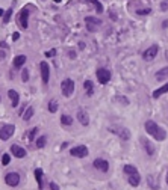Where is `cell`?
<instances>
[{
	"label": "cell",
	"instance_id": "cell-1",
	"mask_svg": "<svg viewBox=\"0 0 168 190\" xmlns=\"http://www.w3.org/2000/svg\"><path fill=\"white\" fill-rule=\"evenodd\" d=\"M145 131H147L153 139H156L158 142H162V140L167 139V131H165L161 125H158L155 121H147V122H145Z\"/></svg>",
	"mask_w": 168,
	"mask_h": 190
},
{
	"label": "cell",
	"instance_id": "cell-2",
	"mask_svg": "<svg viewBox=\"0 0 168 190\" xmlns=\"http://www.w3.org/2000/svg\"><path fill=\"white\" fill-rule=\"evenodd\" d=\"M61 91H62V95L64 97H71L73 95V92H74V81L71 80V78H65V80H62V83H61Z\"/></svg>",
	"mask_w": 168,
	"mask_h": 190
},
{
	"label": "cell",
	"instance_id": "cell-3",
	"mask_svg": "<svg viewBox=\"0 0 168 190\" xmlns=\"http://www.w3.org/2000/svg\"><path fill=\"white\" fill-rule=\"evenodd\" d=\"M14 133H15V125L14 124L0 125V139L2 140H8L11 136H14Z\"/></svg>",
	"mask_w": 168,
	"mask_h": 190
},
{
	"label": "cell",
	"instance_id": "cell-4",
	"mask_svg": "<svg viewBox=\"0 0 168 190\" xmlns=\"http://www.w3.org/2000/svg\"><path fill=\"white\" fill-rule=\"evenodd\" d=\"M109 131H111V133H114L115 136H118V137H120V139H123V140H129V139H130V131L127 130L126 127L112 125V127H109Z\"/></svg>",
	"mask_w": 168,
	"mask_h": 190
},
{
	"label": "cell",
	"instance_id": "cell-5",
	"mask_svg": "<svg viewBox=\"0 0 168 190\" xmlns=\"http://www.w3.org/2000/svg\"><path fill=\"white\" fill-rule=\"evenodd\" d=\"M95 76H97V80H98L100 85H106L111 80V71L106 70V68H98L97 73H95Z\"/></svg>",
	"mask_w": 168,
	"mask_h": 190
},
{
	"label": "cell",
	"instance_id": "cell-6",
	"mask_svg": "<svg viewBox=\"0 0 168 190\" xmlns=\"http://www.w3.org/2000/svg\"><path fill=\"white\" fill-rule=\"evenodd\" d=\"M20 175L17 174V172H9V174H6V177H5V183L9 186V187H17L18 184H20Z\"/></svg>",
	"mask_w": 168,
	"mask_h": 190
},
{
	"label": "cell",
	"instance_id": "cell-7",
	"mask_svg": "<svg viewBox=\"0 0 168 190\" xmlns=\"http://www.w3.org/2000/svg\"><path fill=\"white\" fill-rule=\"evenodd\" d=\"M85 23H86V29H88L89 32H95V30L100 27L102 20H98V18H95V17H86V18H85Z\"/></svg>",
	"mask_w": 168,
	"mask_h": 190
},
{
	"label": "cell",
	"instance_id": "cell-8",
	"mask_svg": "<svg viewBox=\"0 0 168 190\" xmlns=\"http://www.w3.org/2000/svg\"><path fill=\"white\" fill-rule=\"evenodd\" d=\"M158 53H159V47H158V45H152V47H148V48L142 53V59L147 60V62H150V60H153V59L158 56Z\"/></svg>",
	"mask_w": 168,
	"mask_h": 190
},
{
	"label": "cell",
	"instance_id": "cell-9",
	"mask_svg": "<svg viewBox=\"0 0 168 190\" xmlns=\"http://www.w3.org/2000/svg\"><path fill=\"white\" fill-rule=\"evenodd\" d=\"M40 71H41V78L44 85H48V80H50V67L45 60H42L40 64Z\"/></svg>",
	"mask_w": 168,
	"mask_h": 190
},
{
	"label": "cell",
	"instance_id": "cell-10",
	"mask_svg": "<svg viewBox=\"0 0 168 190\" xmlns=\"http://www.w3.org/2000/svg\"><path fill=\"white\" fill-rule=\"evenodd\" d=\"M70 154L73 155V157H79V158H82V157H86L89 151H88V148L85 147V145H77V147H73L71 150H70Z\"/></svg>",
	"mask_w": 168,
	"mask_h": 190
},
{
	"label": "cell",
	"instance_id": "cell-11",
	"mask_svg": "<svg viewBox=\"0 0 168 190\" xmlns=\"http://www.w3.org/2000/svg\"><path fill=\"white\" fill-rule=\"evenodd\" d=\"M18 24L21 29H27V26H29V11L27 9H21V12L18 15Z\"/></svg>",
	"mask_w": 168,
	"mask_h": 190
},
{
	"label": "cell",
	"instance_id": "cell-12",
	"mask_svg": "<svg viewBox=\"0 0 168 190\" xmlns=\"http://www.w3.org/2000/svg\"><path fill=\"white\" fill-rule=\"evenodd\" d=\"M92 166H94L95 169H98L100 172H108V171H109V163H108L106 160H103V158H95V160L92 161Z\"/></svg>",
	"mask_w": 168,
	"mask_h": 190
},
{
	"label": "cell",
	"instance_id": "cell-13",
	"mask_svg": "<svg viewBox=\"0 0 168 190\" xmlns=\"http://www.w3.org/2000/svg\"><path fill=\"white\" fill-rule=\"evenodd\" d=\"M11 152H12V155L15 158H24L27 155V151L23 147H20V145H12L11 147Z\"/></svg>",
	"mask_w": 168,
	"mask_h": 190
},
{
	"label": "cell",
	"instance_id": "cell-14",
	"mask_svg": "<svg viewBox=\"0 0 168 190\" xmlns=\"http://www.w3.org/2000/svg\"><path fill=\"white\" fill-rule=\"evenodd\" d=\"M8 97H9V100H11V106H12V107H17L18 103H20V95H18V92L14 91V89H9V91H8Z\"/></svg>",
	"mask_w": 168,
	"mask_h": 190
},
{
	"label": "cell",
	"instance_id": "cell-15",
	"mask_svg": "<svg viewBox=\"0 0 168 190\" xmlns=\"http://www.w3.org/2000/svg\"><path fill=\"white\" fill-rule=\"evenodd\" d=\"M139 183H141V175H139L138 172H135V174H130V175H129V184H130L132 187H138V186H139Z\"/></svg>",
	"mask_w": 168,
	"mask_h": 190
},
{
	"label": "cell",
	"instance_id": "cell-16",
	"mask_svg": "<svg viewBox=\"0 0 168 190\" xmlns=\"http://www.w3.org/2000/svg\"><path fill=\"white\" fill-rule=\"evenodd\" d=\"M77 121L82 124V125H88L89 124V115H88V112H85V110H79L77 112Z\"/></svg>",
	"mask_w": 168,
	"mask_h": 190
},
{
	"label": "cell",
	"instance_id": "cell-17",
	"mask_svg": "<svg viewBox=\"0 0 168 190\" xmlns=\"http://www.w3.org/2000/svg\"><path fill=\"white\" fill-rule=\"evenodd\" d=\"M142 145H144V150H145V152H147L150 157H153V155H155L156 150H155V147H153V143H152L150 140L144 139V140H142Z\"/></svg>",
	"mask_w": 168,
	"mask_h": 190
},
{
	"label": "cell",
	"instance_id": "cell-18",
	"mask_svg": "<svg viewBox=\"0 0 168 190\" xmlns=\"http://www.w3.org/2000/svg\"><path fill=\"white\" fill-rule=\"evenodd\" d=\"M167 92H168V83H165L164 86H161V88L155 89V91H153V94H152V97H153V98H159L161 95H164V94H167Z\"/></svg>",
	"mask_w": 168,
	"mask_h": 190
},
{
	"label": "cell",
	"instance_id": "cell-19",
	"mask_svg": "<svg viewBox=\"0 0 168 190\" xmlns=\"http://www.w3.org/2000/svg\"><path fill=\"white\" fill-rule=\"evenodd\" d=\"M26 59H27V57H26L24 54L15 56V57H14V67H15V68H21V67L26 64Z\"/></svg>",
	"mask_w": 168,
	"mask_h": 190
},
{
	"label": "cell",
	"instance_id": "cell-20",
	"mask_svg": "<svg viewBox=\"0 0 168 190\" xmlns=\"http://www.w3.org/2000/svg\"><path fill=\"white\" fill-rule=\"evenodd\" d=\"M155 77H156L158 81H164V80H167L168 78V67L162 68V70H159V71L155 74Z\"/></svg>",
	"mask_w": 168,
	"mask_h": 190
},
{
	"label": "cell",
	"instance_id": "cell-21",
	"mask_svg": "<svg viewBox=\"0 0 168 190\" xmlns=\"http://www.w3.org/2000/svg\"><path fill=\"white\" fill-rule=\"evenodd\" d=\"M84 88H85V91H86V95H88V97H92V94H94V85H92V81H91V80H86L84 83Z\"/></svg>",
	"mask_w": 168,
	"mask_h": 190
},
{
	"label": "cell",
	"instance_id": "cell-22",
	"mask_svg": "<svg viewBox=\"0 0 168 190\" xmlns=\"http://www.w3.org/2000/svg\"><path fill=\"white\" fill-rule=\"evenodd\" d=\"M34 174H35V180H37V183H38V187L42 189L44 187V184H42V169H35L34 171Z\"/></svg>",
	"mask_w": 168,
	"mask_h": 190
},
{
	"label": "cell",
	"instance_id": "cell-23",
	"mask_svg": "<svg viewBox=\"0 0 168 190\" xmlns=\"http://www.w3.org/2000/svg\"><path fill=\"white\" fill-rule=\"evenodd\" d=\"M147 184H148L150 189H153V190L159 189V184H158V181H155V177H153V175H148V177H147Z\"/></svg>",
	"mask_w": 168,
	"mask_h": 190
},
{
	"label": "cell",
	"instance_id": "cell-24",
	"mask_svg": "<svg viewBox=\"0 0 168 190\" xmlns=\"http://www.w3.org/2000/svg\"><path fill=\"white\" fill-rule=\"evenodd\" d=\"M61 124L65 125V127H70V125L73 124V118H71L70 115H62V116H61Z\"/></svg>",
	"mask_w": 168,
	"mask_h": 190
},
{
	"label": "cell",
	"instance_id": "cell-25",
	"mask_svg": "<svg viewBox=\"0 0 168 190\" xmlns=\"http://www.w3.org/2000/svg\"><path fill=\"white\" fill-rule=\"evenodd\" d=\"M34 112H35V110H34V107H32V106H29V107L26 109V112L23 113V121H30V118L34 116Z\"/></svg>",
	"mask_w": 168,
	"mask_h": 190
},
{
	"label": "cell",
	"instance_id": "cell-26",
	"mask_svg": "<svg viewBox=\"0 0 168 190\" xmlns=\"http://www.w3.org/2000/svg\"><path fill=\"white\" fill-rule=\"evenodd\" d=\"M47 109H48V112H50V113H56V112H58V109H59L58 101H56V100H52V101L48 103V107H47Z\"/></svg>",
	"mask_w": 168,
	"mask_h": 190
},
{
	"label": "cell",
	"instance_id": "cell-27",
	"mask_svg": "<svg viewBox=\"0 0 168 190\" xmlns=\"http://www.w3.org/2000/svg\"><path fill=\"white\" fill-rule=\"evenodd\" d=\"M45 143H47V137H45V136H40V137L37 139V142H35L37 148H40V150L45 147Z\"/></svg>",
	"mask_w": 168,
	"mask_h": 190
},
{
	"label": "cell",
	"instance_id": "cell-28",
	"mask_svg": "<svg viewBox=\"0 0 168 190\" xmlns=\"http://www.w3.org/2000/svg\"><path fill=\"white\" fill-rule=\"evenodd\" d=\"M11 17H12V9L9 8L8 11H5V15H3V23H5V24H8V23L11 21Z\"/></svg>",
	"mask_w": 168,
	"mask_h": 190
},
{
	"label": "cell",
	"instance_id": "cell-29",
	"mask_svg": "<svg viewBox=\"0 0 168 190\" xmlns=\"http://www.w3.org/2000/svg\"><path fill=\"white\" fill-rule=\"evenodd\" d=\"M95 9H97V12H103V6H102V3L98 2V0H88Z\"/></svg>",
	"mask_w": 168,
	"mask_h": 190
},
{
	"label": "cell",
	"instance_id": "cell-30",
	"mask_svg": "<svg viewBox=\"0 0 168 190\" xmlns=\"http://www.w3.org/2000/svg\"><path fill=\"white\" fill-rule=\"evenodd\" d=\"M123 171H124V172H126L127 175H130V174H135V172H138V171H136V168H135V166H133V164H126V166H124V169H123Z\"/></svg>",
	"mask_w": 168,
	"mask_h": 190
},
{
	"label": "cell",
	"instance_id": "cell-31",
	"mask_svg": "<svg viewBox=\"0 0 168 190\" xmlns=\"http://www.w3.org/2000/svg\"><path fill=\"white\" fill-rule=\"evenodd\" d=\"M9 161H11V155H9V154H3V155H2V164H3V166H8Z\"/></svg>",
	"mask_w": 168,
	"mask_h": 190
},
{
	"label": "cell",
	"instance_id": "cell-32",
	"mask_svg": "<svg viewBox=\"0 0 168 190\" xmlns=\"http://www.w3.org/2000/svg\"><path fill=\"white\" fill-rule=\"evenodd\" d=\"M38 133V128L35 127V128H32V130H29V140L32 142L34 139H35V134Z\"/></svg>",
	"mask_w": 168,
	"mask_h": 190
},
{
	"label": "cell",
	"instance_id": "cell-33",
	"mask_svg": "<svg viewBox=\"0 0 168 190\" xmlns=\"http://www.w3.org/2000/svg\"><path fill=\"white\" fill-rule=\"evenodd\" d=\"M21 80H23V81H27V80H29V70L23 68V71H21Z\"/></svg>",
	"mask_w": 168,
	"mask_h": 190
},
{
	"label": "cell",
	"instance_id": "cell-34",
	"mask_svg": "<svg viewBox=\"0 0 168 190\" xmlns=\"http://www.w3.org/2000/svg\"><path fill=\"white\" fill-rule=\"evenodd\" d=\"M161 11H162V12H167L168 11V0H164V2L161 3Z\"/></svg>",
	"mask_w": 168,
	"mask_h": 190
},
{
	"label": "cell",
	"instance_id": "cell-35",
	"mask_svg": "<svg viewBox=\"0 0 168 190\" xmlns=\"http://www.w3.org/2000/svg\"><path fill=\"white\" fill-rule=\"evenodd\" d=\"M136 14H138V15H147V14H150V9H148V8H147V9H138Z\"/></svg>",
	"mask_w": 168,
	"mask_h": 190
},
{
	"label": "cell",
	"instance_id": "cell-36",
	"mask_svg": "<svg viewBox=\"0 0 168 190\" xmlns=\"http://www.w3.org/2000/svg\"><path fill=\"white\" fill-rule=\"evenodd\" d=\"M55 54H56V50H55V48H52V50L45 51V57H52V56H55Z\"/></svg>",
	"mask_w": 168,
	"mask_h": 190
},
{
	"label": "cell",
	"instance_id": "cell-37",
	"mask_svg": "<svg viewBox=\"0 0 168 190\" xmlns=\"http://www.w3.org/2000/svg\"><path fill=\"white\" fill-rule=\"evenodd\" d=\"M48 186H50V190H59V186H58L56 183H53V181H50Z\"/></svg>",
	"mask_w": 168,
	"mask_h": 190
},
{
	"label": "cell",
	"instance_id": "cell-38",
	"mask_svg": "<svg viewBox=\"0 0 168 190\" xmlns=\"http://www.w3.org/2000/svg\"><path fill=\"white\" fill-rule=\"evenodd\" d=\"M18 38H20V33H18V32H14V33H12V39H14V41H18Z\"/></svg>",
	"mask_w": 168,
	"mask_h": 190
},
{
	"label": "cell",
	"instance_id": "cell-39",
	"mask_svg": "<svg viewBox=\"0 0 168 190\" xmlns=\"http://www.w3.org/2000/svg\"><path fill=\"white\" fill-rule=\"evenodd\" d=\"M168 27V20H164L162 21V29H167Z\"/></svg>",
	"mask_w": 168,
	"mask_h": 190
},
{
	"label": "cell",
	"instance_id": "cell-40",
	"mask_svg": "<svg viewBox=\"0 0 168 190\" xmlns=\"http://www.w3.org/2000/svg\"><path fill=\"white\" fill-rule=\"evenodd\" d=\"M68 56H70V57H76V53H74V51H70Z\"/></svg>",
	"mask_w": 168,
	"mask_h": 190
},
{
	"label": "cell",
	"instance_id": "cell-41",
	"mask_svg": "<svg viewBox=\"0 0 168 190\" xmlns=\"http://www.w3.org/2000/svg\"><path fill=\"white\" fill-rule=\"evenodd\" d=\"M0 59H5V51L0 50Z\"/></svg>",
	"mask_w": 168,
	"mask_h": 190
},
{
	"label": "cell",
	"instance_id": "cell-42",
	"mask_svg": "<svg viewBox=\"0 0 168 190\" xmlns=\"http://www.w3.org/2000/svg\"><path fill=\"white\" fill-rule=\"evenodd\" d=\"M79 47H80V48L84 50V48H85V44H84V42H79Z\"/></svg>",
	"mask_w": 168,
	"mask_h": 190
},
{
	"label": "cell",
	"instance_id": "cell-43",
	"mask_svg": "<svg viewBox=\"0 0 168 190\" xmlns=\"http://www.w3.org/2000/svg\"><path fill=\"white\" fill-rule=\"evenodd\" d=\"M3 15H5V11H3V9L0 8V17H3Z\"/></svg>",
	"mask_w": 168,
	"mask_h": 190
},
{
	"label": "cell",
	"instance_id": "cell-44",
	"mask_svg": "<svg viewBox=\"0 0 168 190\" xmlns=\"http://www.w3.org/2000/svg\"><path fill=\"white\" fill-rule=\"evenodd\" d=\"M167 184H168V172H167Z\"/></svg>",
	"mask_w": 168,
	"mask_h": 190
},
{
	"label": "cell",
	"instance_id": "cell-45",
	"mask_svg": "<svg viewBox=\"0 0 168 190\" xmlns=\"http://www.w3.org/2000/svg\"><path fill=\"white\" fill-rule=\"evenodd\" d=\"M0 103H2V97H0Z\"/></svg>",
	"mask_w": 168,
	"mask_h": 190
}]
</instances>
